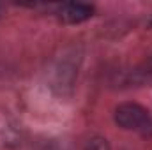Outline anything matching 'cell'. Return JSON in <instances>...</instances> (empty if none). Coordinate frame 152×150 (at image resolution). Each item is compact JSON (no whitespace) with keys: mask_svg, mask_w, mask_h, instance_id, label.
Instances as JSON below:
<instances>
[{"mask_svg":"<svg viewBox=\"0 0 152 150\" xmlns=\"http://www.w3.org/2000/svg\"><path fill=\"white\" fill-rule=\"evenodd\" d=\"M115 124L126 131H134L143 136L152 134V115L138 103H122L113 111Z\"/></svg>","mask_w":152,"mask_h":150,"instance_id":"6da1fadb","label":"cell"},{"mask_svg":"<svg viewBox=\"0 0 152 150\" xmlns=\"http://www.w3.org/2000/svg\"><path fill=\"white\" fill-rule=\"evenodd\" d=\"M78 62H80V55L73 53H62V57L57 60L55 67L51 69V88L64 95L69 94L73 90L75 85V78L78 74Z\"/></svg>","mask_w":152,"mask_h":150,"instance_id":"7a4b0ae2","label":"cell"},{"mask_svg":"<svg viewBox=\"0 0 152 150\" xmlns=\"http://www.w3.org/2000/svg\"><path fill=\"white\" fill-rule=\"evenodd\" d=\"M96 9L90 4H81V2H64L55 5V16L66 23V25H78L94 16Z\"/></svg>","mask_w":152,"mask_h":150,"instance_id":"3957f363","label":"cell"},{"mask_svg":"<svg viewBox=\"0 0 152 150\" xmlns=\"http://www.w3.org/2000/svg\"><path fill=\"white\" fill-rule=\"evenodd\" d=\"M118 83L124 87H145L152 83V55L145 58L142 64L133 67L131 71H126L118 78Z\"/></svg>","mask_w":152,"mask_h":150,"instance_id":"277c9868","label":"cell"},{"mask_svg":"<svg viewBox=\"0 0 152 150\" xmlns=\"http://www.w3.org/2000/svg\"><path fill=\"white\" fill-rule=\"evenodd\" d=\"M83 150H112V147H110V143H108L106 138H103V136H92L90 140H87Z\"/></svg>","mask_w":152,"mask_h":150,"instance_id":"5b68a950","label":"cell"},{"mask_svg":"<svg viewBox=\"0 0 152 150\" xmlns=\"http://www.w3.org/2000/svg\"><path fill=\"white\" fill-rule=\"evenodd\" d=\"M48 150H55V149H48Z\"/></svg>","mask_w":152,"mask_h":150,"instance_id":"8992f818","label":"cell"},{"mask_svg":"<svg viewBox=\"0 0 152 150\" xmlns=\"http://www.w3.org/2000/svg\"><path fill=\"white\" fill-rule=\"evenodd\" d=\"M151 27H152V21H151Z\"/></svg>","mask_w":152,"mask_h":150,"instance_id":"52a82bcc","label":"cell"}]
</instances>
